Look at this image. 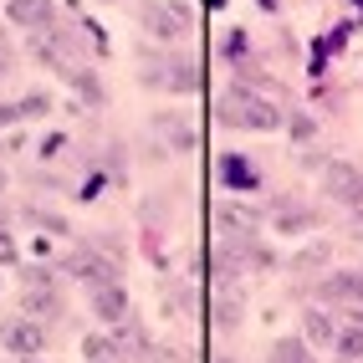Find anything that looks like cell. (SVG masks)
Wrapping results in <instances>:
<instances>
[{"instance_id":"obj_1","label":"cell","mask_w":363,"mask_h":363,"mask_svg":"<svg viewBox=\"0 0 363 363\" xmlns=\"http://www.w3.org/2000/svg\"><path fill=\"white\" fill-rule=\"evenodd\" d=\"M215 118H220L225 128H240V133H281V108L272 103V98H261V92H251V87H230L225 98H220V108H215Z\"/></svg>"},{"instance_id":"obj_2","label":"cell","mask_w":363,"mask_h":363,"mask_svg":"<svg viewBox=\"0 0 363 363\" xmlns=\"http://www.w3.org/2000/svg\"><path fill=\"white\" fill-rule=\"evenodd\" d=\"M62 272H67V277H77V281H87V292H92V286H118V281H123V261L108 256L98 240L87 235L77 251H67V256H62Z\"/></svg>"},{"instance_id":"obj_3","label":"cell","mask_w":363,"mask_h":363,"mask_svg":"<svg viewBox=\"0 0 363 363\" xmlns=\"http://www.w3.org/2000/svg\"><path fill=\"white\" fill-rule=\"evenodd\" d=\"M62 312H67V297H62V286H57V272H52V266H31L26 286H21V318L57 323Z\"/></svg>"},{"instance_id":"obj_4","label":"cell","mask_w":363,"mask_h":363,"mask_svg":"<svg viewBox=\"0 0 363 363\" xmlns=\"http://www.w3.org/2000/svg\"><path fill=\"white\" fill-rule=\"evenodd\" d=\"M138 82L143 87H169V92H179V98H195V92H200V67L189 57H159V62L143 57Z\"/></svg>"},{"instance_id":"obj_5","label":"cell","mask_w":363,"mask_h":363,"mask_svg":"<svg viewBox=\"0 0 363 363\" xmlns=\"http://www.w3.org/2000/svg\"><path fill=\"white\" fill-rule=\"evenodd\" d=\"M138 26L159 41H179L195 26V11L179 6V0H149V6H138Z\"/></svg>"},{"instance_id":"obj_6","label":"cell","mask_w":363,"mask_h":363,"mask_svg":"<svg viewBox=\"0 0 363 363\" xmlns=\"http://www.w3.org/2000/svg\"><path fill=\"white\" fill-rule=\"evenodd\" d=\"M323 195L348 205V210H363V169H353L348 159H328L323 164Z\"/></svg>"},{"instance_id":"obj_7","label":"cell","mask_w":363,"mask_h":363,"mask_svg":"<svg viewBox=\"0 0 363 363\" xmlns=\"http://www.w3.org/2000/svg\"><path fill=\"white\" fill-rule=\"evenodd\" d=\"M0 348L16 353V358H36L46 348V328L31 318H11V323H0Z\"/></svg>"},{"instance_id":"obj_8","label":"cell","mask_w":363,"mask_h":363,"mask_svg":"<svg viewBox=\"0 0 363 363\" xmlns=\"http://www.w3.org/2000/svg\"><path fill=\"white\" fill-rule=\"evenodd\" d=\"M87 302H92V318H98V323H108V328H123L128 323V292H123V281H118V286H92Z\"/></svg>"},{"instance_id":"obj_9","label":"cell","mask_w":363,"mask_h":363,"mask_svg":"<svg viewBox=\"0 0 363 363\" xmlns=\"http://www.w3.org/2000/svg\"><path fill=\"white\" fill-rule=\"evenodd\" d=\"M272 225L281 230V240H286V235H307V230H318V210L302 205V200H281V205L272 210Z\"/></svg>"},{"instance_id":"obj_10","label":"cell","mask_w":363,"mask_h":363,"mask_svg":"<svg viewBox=\"0 0 363 363\" xmlns=\"http://www.w3.org/2000/svg\"><path fill=\"white\" fill-rule=\"evenodd\" d=\"M154 133H164V143L174 154H189L200 143V133L189 128V113H154Z\"/></svg>"},{"instance_id":"obj_11","label":"cell","mask_w":363,"mask_h":363,"mask_svg":"<svg viewBox=\"0 0 363 363\" xmlns=\"http://www.w3.org/2000/svg\"><path fill=\"white\" fill-rule=\"evenodd\" d=\"M318 297L323 302H353L363 307V272H333L318 281Z\"/></svg>"},{"instance_id":"obj_12","label":"cell","mask_w":363,"mask_h":363,"mask_svg":"<svg viewBox=\"0 0 363 363\" xmlns=\"http://www.w3.org/2000/svg\"><path fill=\"white\" fill-rule=\"evenodd\" d=\"M302 337L312 348H337V318L328 307H307L302 312Z\"/></svg>"},{"instance_id":"obj_13","label":"cell","mask_w":363,"mask_h":363,"mask_svg":"<svg viewBox=\"0 0 363 363\" xmlns=\"http://www.w3.org/2000/svg\"><path fill=\"white\" fill-rule=\"evenodd\" d=\"M215 174H220L225 189H256L261 174H256V164L246 154H220V164H215Z\"/></svg>"},{"instance_id":"obj_14","label":"cell","mask_w":363,"mask_h":363,"mask_svg":"<svg viewBox=\"0 0 363 363\" xmlns=\"http://www.w3.org/2000/svg\"><path fill=\"white\" fill-rule=\"evenodd\" d=\"M11 26H26V31H46L52 26V0H11L6 6Z\"/></svg>"},{"instance_id":"obj_15","label":"cell","mask_w":363,"mask_h":363,"mask_svg":"<svg viewBox=\"0 0 363 363\" xmlns=\"http://www.w3.org/2000/svg\"><path fill=\"white\" fill-rule=\"evenodd\" d=\"M337 353L363 363V307L348 312V318H337Z\"/></svg>"},{"instance_id":"obj_16","label":"cell","mask_w":363,"mask_h":363,"mask_svg":"<svg viewBox=\"0 0 363 363\" xmlns=\"http://www.w3.org/2000/svg\"><path fill=\"white\" fill-rule=\"evenodd\" d=\"M328 256H333V251H328V240H307V246H302L292 261H286V266H292L297 277H312V272H323V266H328Z\"/></svg>"},{"instance_id":"obj_17","label":"cell","mask_w":363,"mask_h":363,"mask_svg":"<svg viewBox=\"0 0 363 363\" xmlns=\"http://www.w3.org/2000/svg\"><path fill=\"white\" fill-rule=\"evenodd\" d=\"M82 358L87 363H123V348H118V337L92 333V337H82Z\"/></svg>"},{"instance_id":"obj_18","label":"cell","mask_w":363,"mask_h":363,"mask_svg":"<svg viewBox=\"0 0 363 363\" xmlns=\"http://www.w3.org/2000/svg\"><path fill=\"white\" fill-rule=\"evenodd\" d=\"M266 363H312V348H307V337H277Z\"/></svg>"},{"instance_id":"obj_19","label":"cell","mask_w":363,"mask_h":363,"mask_svg":"<svg viewBox=\"0 0 363 363\" xmlns=\"http://www.w3.org/2000/svg\"><path fill=\"white\" fill-rule=\"evenodd\" d=\"M72 87H77V92H82V98H87L92 108H103V98H108V92H103V82H98V72H92V67H82L77 77H72Z\"/></svg>"},{"instance_id":"obj_20","label":"cell","mask_w":363,"mask_h":363,"mask_svg":"<svg viewBox=\"0 0 363 363\" xmlns=\"http://www.w3.org/2000/svg\"><path fill=\"white\" fill-rule=\"evenodd\" d=\"M26 225H36V230H52V235H67V220H62V215H52V210H36V205H26Z\"/></svg>"},{"instance_id":"obj_21","label":"cell","mask_w":363,"mask_h":363,"mask_svg":"<svg viewBox=\"0 0 363 363\" xmlns=\"http://www.w3.org/2000/svg\"><path fill=\"white\" fill-rule=\"evenodd\" d=\"M246 52H251V41H246V31H225V41H220V57H225V62H240Z\"/></svg>"},{"instance_id":"obj_22","label":"cell","mask_w":363,"mask_h":363,"mask_svg":"<svg viewBox=\"0 0 363 363\" xmlns=\"http://www.w3.org/2000/svg\"><path fill=\"white\" fill-rule=\"evenodd\" d=\"M16 108H21V118H46L52 113V98H46V92H26Z\"/></svg>"},{"instance_id":"obj_23","label":"cell","mask_w":363,"mask_h":363,"mask_svg":"<svg viewBox=\"0 0 363 363\" xmlns=\"http://www.w3.org/2000/svg\"><path fill=\"white\" fill-rule=\"evenodd\" d=\"M21 251H16V240H11V230H6V215H0V266H11Z\"/></svg>"},{"instance_id":"obj_24","label":"cell","mask_w":363,"mask_h":363,"mask_svg":"<svg viewBox=\"0 0 363 363\" xmlns=\"http://www.w3.org/2000/svg\"><path fill=\"white\" fill-rule=\"evenodd\" d=\"M11 67H16V52H11V36L0 31V77H11Z\"/></svg>"},{"instance_id":"obj_25","label":"cell","mask_w":363,"mask_h":363,"mask_svg":"<svg viewBox=\"0 0 363 363\" xmlns=\"http://www.w3.org/2000/svg\"><path fill=\"white\" fill-rule=\"evenodd\" d=\"M215 318H220V328H235L240 312H235V302H220V307H215Z\"/></svg>"},{"instance_id":"obj_26","label":"cell","mask_w":363,"mask_h":363,"mask_svg":"<svg viewBox=\"0 0 363 363\" xmlns=\"http://www.w3.org/2000/svg\"><path fill=\"white\" fill-rule=\"evenodd\" d=\"M318 133V123H312V118H292V138H312Z\"/></svg>"},{"instance_id":"obj_27","label":"cell","mask_w":363,"mask_h":363,"mask_svg":"<svg viewBox=\"0 0 363 363\" xmlns=\"http://www.w3.org/2000/svg\"><path fill=\"white\" fill-rule=\"evenodd\" d=\"M11 123H21V108H16V103H11V108L0 103V128H11Z\"/></svg>"},{"instance_id":"obj_28","label":"cell","mask_w":363,"mask_h":363,"mask_svg":"<svg viewBox=\"0 0 363 363\" xmlns=\"http://www.w3.org/2000/svg\"><path fill=\"white\" fill-rule=\"evenodd\" d=\"M353 230H358V235H363V210H358V215H353Z\"/></svg>"},{"instance_id":"obj_29","label":"cell","mask_w":363,"mask_h":363,"mask_svg":"<svg viewBox=\"0 0 363 363\" xmlns=\"http://www.w3.org/2000/svg\"><path fill=\"white\" fill-rule=\"evenodd\" d=\"M205 6H210V11H220V6H225V0H205Z\"/></svg>"},{"instance_id":"obj_30","label":"cell","mask_w":363,"mask_h":363,"mask_svg":"<svg viewBox=\"0 0 363 363\" xmlns=\"http://www.w3.org/2000/svg\"><path fill=\"white\" fill-rule=\"evenodd\" d=\"M0 195H6V169H0Z\"/></svg>"},{"instance_id":"obj_31","label":"cell","mask_w":363,"mask_h":363,"mask_svg":"<svg viewBox=\"0 0 363 363\" xmlns=\"http://www.w3.org/2000/svg\"><path fill=\"white\" fill-rule=\"evenodd\" d=\"M21 363H36V358H21Z\"/></svg>"},{"instance_id":"obj_32","label":"cell","mask_w":363,"mask_h":363,"mask_svg":"<svg viewBox=\"0 0 363 363\" xmlns=\"http://www.w3.org/2000/svg\"><path fill=\"white\" fill-rule=\"evenodd\" d=\"M358 6H363V0H358Z\"/></svg>"}]
</instances>
